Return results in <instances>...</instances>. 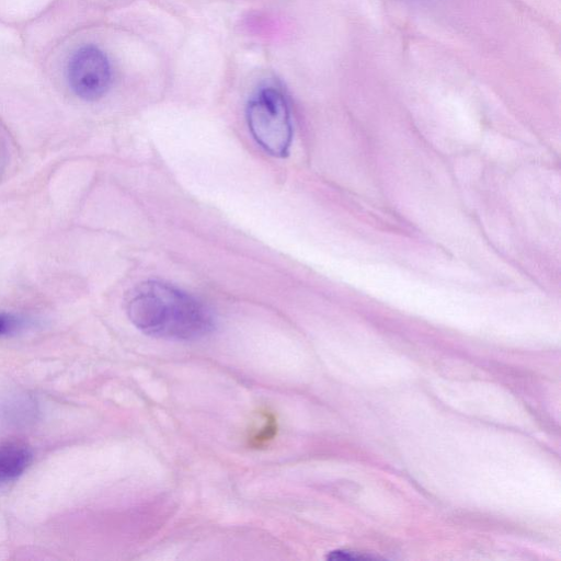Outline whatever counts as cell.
I'll use <instances>...</instances> for the list:
<instances>
[{
    "instance_id": "cell-5",
    "label": "cell",
    "mask_w": 561,
    "mask_h": 561,
    "mask_svg": "<svg viewBox=\"0 0 561 561\" xmlns=\"http://www.w3.org/2000/svg\"><path fill=\"white\" fill-rule=\"evenodd\" d=\"M276 425L274 419L266 417L264 424L262 425L259 433H256L252 438V444L254 446H261L267 443L275 435Z\"/></svg>"
},
{
    "instance_id": "cell-6",
    "label": "cell",
    "mask_w": 561,
    "mask_h": 561,
    "mask_svg": "<svg viewBox=\"0 0 561 561\" xmlns=\"http://www.w3.org/2000/svg\"><path fill=\"white\" fill-rule=\"evenodd\" d=\"M19 327V320L7 313H0V335L8 334Z\"/></svg>"
},
{
    "instance_id": "cell-7",
    "label": "cell",
    "mask_w": 561,
    "mask_h": 561,
    "mask_svg": "<svg viewBox=\"0 0 561 561\" xmlns=\"http://www.w3.org/2000/svg\"><path fill=\"white\" fill-rule=\"evenodd\" d=\"M370 557L368 556H360V554H357L355 552H350V551H344V550H335V551H332L330 552V554H328V559L330 560H333V559H343V560H355V559H369Z\"/></svg>"
},
{
    "instance_id": "cell-2",
    "label": "cell",
    "mask_w": 561,
    "mask_h": 561,
    "mask_svg": "<svg viewBox=\"0 0 561 561\" xmlns=\"http://www.w3.org/2000/svg\"><path fill=\"white\" fill-rule=\"evenodd\" d=\"M245 116L252 137L266 152L274 157L288 154L293 125L280 90L270 85L259 89L249 100Z\"/></svg>"
},
{
    "instance_id": "cell-1",
    "label": "cell",
    "mask_w": 561,
    "mask_h": 561,
    "mask_svg": "<svg viewBox=\"0 0 561 561\" xmlns=\"http://www.w3.org/2000/svg\"><path fill=\"white\" fill-rule=\"evenodd\" d=\"M131 323L142 333L165 340H195L214 329L208 308L182 289L158 280L135 287L126 302Z\"/></svg>"
},
{
    "instance_id": "cell-4",
    "label": "cell",
    "mask_w": 561,
    "mask_h": 561,
    "mask_svg": "<svg viewBox=\"0 0 561 561\" xmlns=\"http://www.w3.org/2000/svg\"><path fill=\"white\" fill-rule=\"evenodd\" d=\"M32 461L30 448L16 442L0 446V484L8 483L20 477Z\"/></svg>"
},
{
    "instance_id": "cell-3",
    "label": "cell",
    "mask_w": 561,
    "mask_h": 561,
    "mask_svg": "<svg viewBox=\"0 0 561 561\" xmlns=\"http://www.w3.org/2000/svg\"><path fill=\"white\" fill-rule=\"evenodd\" d=\"M66 78L78 98L85 101L99 100L106 94L112 83L110 60L99 47L84 45L68 60Z\"/></svg>"
}]
</instances>
